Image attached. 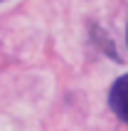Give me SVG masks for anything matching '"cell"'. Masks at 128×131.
Instances as JSON below:
<instances>
[{
    "instance_id": "cell-2",
    "label": "cell",
    "mask_w": 128,
    "mask_h": 131,
    "mask_svg": "<svg viewBox=\"0 0 128 131\" xmlns=\"http://www.w3.org/2000/svg\"><path fill=\"white\" fill-rule=\"evenodd\" d=\"M126 40H128V30H126Z\"/></svg>"
},
{
    "instance_id": "cell-1",
    "label": "cell",
    "mask_w": 128,
    "mask_h": 131,
    "mask_svg": "<svg viewBox=\"0 0 128 131\" xmlns=\"http://www.w3.org/2000/svg\"><path fill=\"white\" fill-rule=\"evenodd\" d=\"M108 106L113 109V114L121 121L128 124V74L118 77V79L111 84V92H108Z\"/></svg>"
}]
</instances>
